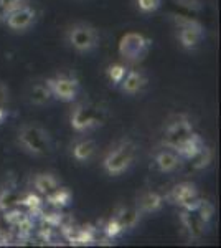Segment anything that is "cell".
<instances>
[{"mask_svg":"<svg viewBox=\"0 0 221 248\" xmlns=\"http://www.w3.org/2000/svg\"><path fill=\"white\" fill-rule=\"evenodd\" d=\"M122 225H120V222L118 218H112L109 220V222L106 223V229H104V232H106V235L109 238H114V237H118V235L122 232Z\"/></svg>","mask_w":221,"mask_h":248,"instance_id":"4316f807","label":"cell"},{"mask_svg":"<svg viewBox=\"0 0 221 248\" xmlns=\"http://www.w3.org/2000/svg\"><path fill=\"white\" fill-rule=\"evenodd\" d=\"M196 212H198V217L202 218L205 223H208L213 218V215H215V205L208 201H202Z\"/></svg>","mask_w":221,"mask_h":248,"instance_id":"484cf974","label":"cell"},{"mask_svg":"<svg viewBox=\"0 0 221 248\" xmlns=\"http://www.w3.org/2000/svg\"><path fill=\"white\" fill-rule=\"evenodd\" d=\"M46 85L50 88L51 96H55L59 101H73L78 96L79 91V83L74 78H68V77H56L46 79Z\"/></svg>","mask_w":221,"mask_h":248,"instance_id":"5b68a950","label":"cell"},{"mask_svg":"<svg viewBox=\"0 0 221 248\" xmlns=\"http://www.w3.org/2000/svg\"><path fill=\"white\" fill-rule=\"evenodd\" d=\"M180 220H182L185 229L188 230V233H190L193 238L202 237V235L205 233V222L198 217V214H196V212L185 210V212L180 214Z\"/></svg>","mask_w":221,"mask_h":248,"instance_id":"7c38bea8","label":"cell"},{"mask_svg":"<svg viewBox=\"0 0 221 248\" xmlns=\"http://www.w3.org/2000/svg\"><path fill=\"white\" fill-rule=\"evenodd\" d=\"M51 98V91L50 88H48V85L45 83V85H35L33 88H31L30 91V101L33 103V105H45V103H48V99Z\"/></svg>","mask_w":221,"mask_h":248,"instance_id":"d6986e66","label":"cell"},{"mask_svg":"<svg viewBox=\"0 0 221 248\" xmlns=\"http://www.w3.org/2000/svg\"><path fill=\"white\" fill-rule=\"evenodd\" d=\"M155 162L162 172H172L178 167L180 159H178V155L175 153H172V151H162V153L157 154Z\"/></svg>","mask_w":221,"mask_h":248,"instance_id":"5bb4252c","label":"cell"},{"mask_svg":"<svg viewBox=\"0 0 221 248\" xmlns=\"http://www.w3.org/2000/svg\"><path fill=\"white\" fill-rule=\"evenodd\" d=\"M94 153H96V142L91 141V139L79 141L73 147V155L78 159V161H88V159L92 157V154Z\"/></svg>","mask_w":221,"mask_h":248,"instance_id":"2e32d148","label":"cell"},{"mask_svg":"<svg viewBox=\"0 0 221 248\" xmlns=\"http://www.w3.org/2000/svg\"><path fill=\"white\" fill-rule=\"evenodd\" d=\"M162 203H163V199L160 197L159 194H155V192H147V194L140 199V209H142V212L152 214V212L160 210Z\"/></svg>","mask_w":221,"mask_h":248,"instance_id":"e0dca14e","label":"cell"},{"mask_svg":"<svg viewBox=\"0 0 221 248\" xmlns=\"http://www.w3.org/2000/svg\"><path fill=\"white\" fill-rule=\"evenodd\" d=\"M43 222H46L50 227H58L63 220V215L61 214H43Z\"/></svg>","mask_w":221,"mask_h":248,"instance_id":"f546056e","label":"cell"},{"mask_svg":"<svg viewBox=\"0 0 221 248\" xmlns=\"http://www.w3.org/2000/svg\"><path fill=\"white\" fill-rule=\"evenodd\" d=\"M162 0H137V5L139 9L146 14H150V12H155L160 7Z\"/></svg>","mask_w":221,"mask_h":248,"instance_id":"f1b7e54d","label":"cell"},{"mask_svg":"<svg viewBox=\"0 0 221 248\" xmlns=\"http://www.w3.org/2000/svg\"><path fill=\"white\" fill-rule=\"evenodd\" d=\"M3 119H5V111H3V108H0V124H2Z\"/></svg>","mask_w":221,"mask_h":248,"instance_id":"d6a6232c","label":"cell"},{"mask_svg":"<svg viewBox=\"0 0 221 248\" xmlns=\"http://www.w3.org/2000/svg\"><path fill=\"white\" fill-rule=\"evenodd\" d=\"M150 46H152V42L147 37H144V35L126 33L120 38L119 53H120V57H124L127 62L137 63V62H142V60L147 57Z\"/></svg>","mask_w":221,"mask_h":248,"instance_id":"7a4b0ae2","label":"cell"},{"mask_svg":"<svg viewBox=\"0 0 221 248\" xmlns=\"http://www.w3.org/2000/svg\"><path fill=\"white\" fill-rule=\"evenodd\" d=\"M18 195L10 189H2L0 190V210H7L12 205L18 203Z\"/></svg>","mask_w":221,"mask_h":248,"instance_id":"7402d4cb","label":"cell"},{"mask_svg":"<svg viewBox=\"0 0 221 248\" xmlns=\"http://www.w3.org/2000/svg\"><path fill=\"white\" fill-rule=\"evenodd\" d=\"M18 3H20V0H0V7L5 12H12V10L18 9L20 7Z\"/></svg>","mask_w":221,"mask_h":248,"instance_id":"1f68e13d","label":"cell"},{"mask_svg":"<svg viewBox=\"0 0 221 248\" xmlns=\"http://www.w3.org/2000/svg\"><path fill=\"white\" fill-rule=\"evenodd\" d=\"M18 141L30 154L42 155L50 149V138L48 133L38 126H25L18 134Z\"/></svg>","mask_w":221,"mask_h":248,"instance_id":"3957f363","label":"cell"},{"mask_svg":"<svg viewBox=\"0 0 221 248\" xmlns=\"http://www.w3.org/2000/svg\"><path fill=\"white\" fill-rule=\"evenodd\" d=\"M135 151H137V146L132 141H129V139L122 141L118 147H114V149L104 157V162H103L104 170L111 175H119V174H122V172H126L132 166V162H134Z\"/></svg>","mask_w":221,"mask_h":248,"instance_id":"6da1fadb","label":"cell"},{"mask_svg":"<svg viewBox=\"0 0 221 248\" xmlns=\"http://www.w3.org/2000/svg\"><path fill=\"white\" fill-rule=\"evenodd\" d=\"M120 83H122L124 93L135 94L147 85V77L142 71H129V73H126V77Z\"/></svg>","mask_w":221,"mask_h":248,"instance_id":"4fadbf2b","label":"cell"},{"mask_svg":"<svg viewBox=\"0 0 221 248\" xmlns=\"http://www.w3.org/2000/svg\"><path fill=\"white\" fill-rule=\"evenodd\" d=\"M168 199L174 203H177V205L183 207L185 210H190V212L198 210L200 203L203 201V199H200L195 184L192 182H182L178 186H175L172 189L170 195H168Z\"/></svg>","mask_w":221,"mask_h":248,"instance_id":"277c9868","label":"cell"},{"mask_svg":"<svg viewBox=\"0 0 221 248\" xmlns=\"http://www.w3.org/2000/svg\"><path fill=\"white\" fill-rule=\"evenodd\" d=\"M193 169H205V167H208L213 161V151L210 149V147H205L200 151L198 154L195 155L193 159Z\"/></svg>","mask_w":221,"mask_h":248,"instance_id":"44dd1931","label":"cell"},{"mask_svg":"<svg viewBox=\"0 0 221 248\" xmlns=\"http://www.w3.org/2000/svg\"><path fill=\"white\" fill-rule=\"evenodd\" d=\"M68 240L74 245H91L94 242V230L91 227H83L73 232V235H68Z\"/></svg>","mask_w":221,"mask_h":248,"instance_id":"ac0fdd59","label":"cell"},{"mask_svg":"<svg viewBox=\"0 0 221 248\" xmlns=\"http://www.w3.org/2000/svg\"><path fill=\"white\" fill-rule=\"evenodd\" d=\"M101 123V114H99V109L92 106H86V105H78L71 113V126L74 127L76 131H86L89 129L91 126Z\"/></svg>","mask_w":221,"mask_h":248,"instance_id":"52a82bcc","label":"cell"},{"mask_svg":"<svg viewBox=\"0 0 221 248\" xmlns=\"http://www.w3.org/2000/svg\"><path fill=\"white\" fill-rule=\"evenodd\" d=\"M203 146H205L203 139L200 138L198 134L192 133L182 144H180L178 147H177V151H178V155H182L183 159H188V161H192V159H193L195 155L203 149Z\"/></svg>","mask_w":221,"mask_h":248,"instance_id":"8fae6325","label":"cell"},{"mask_svg":"<svg viewBox=\"0 0 221 248\" xmlns=\"http://www.w3.org/2000/svg\"><path fill=\"white\" fill-rule=\"evenodd\" d=\"M18 203L20 205H25L30 209V212H40L42 210V199L35 194H28L25 197H20L18 199Z\"/></svg>","mask_w":221,"mask_h":248,"instance_id":"cb8c5ba5","label":"cell"},{"mask_svg":"<svg viewBox=\"0 0 221 248\" xmlns=\"http://www.w3.org/2000/svg\"><path fill=\"white\" fill-rule=\"evenodd\" d=\"M35 12L28 7H18V9L9 12V18H7V25L12 30H25L33 23Z\"/></svg>","mask_w":221,"mask_h":248,"instance_id":"30bf717a","label":"cell"},{"mask_svg":"<svg viewBox=\"0 0 221 248\" xmlns=\"http://www.w3.org/2000/svg\"><path fill=\"white\" fill-rule=\"evenodd\" d=\"M35 189H37L40 194H50V192H53L55 189H58L59 182L58 179L55 177L53 174H38L37 177H35Z\"/></svg>","mask_w":221,"mask_h":248,"instance_id":"9a60e30c","label":"cell"},{"mask_svg":"<svg viewBox=\"0 0 221 248\" xmlns=\"http://www.w3.org/2000/svg\"><path fill=\"white\" fill-rule=\"evenodd\" d=\"M70 43L78 51H91L98 45V33L89 25H76L70 30Z\"/></svg>","mask_w":221,"mask_h":248,"instance_id":"8992f818","label":"cell"},{"mask_svg":"<svg viewBox=\"0 0 221 248\" xmlns=\"http://www.w3.org/2000/svg\"><path fill=\"white\" fill-rule=\"evenodd\" d=\"M46 201L55 207H65L71 202V192L68 189H55L53 192L46 194Z\"/></svg>","mask_w":221,"mask_h":248,"instance_id":"ffe728a7","label":"cell"},{"mask_svg":"<svg viewBox=\"0 0 221 248\" xmlns=\"http://www.w3.org/2000/svg\"><path fill=\"white\" fill-rule=\"evenodd\" d=\"M126 66L120 65V63H116V65H111L107 68V77H109V79L114 85H119L124 79V77H126Z\"/></svg>","mask_w":221,"mask_h":248,"instance_id":"d4e9b609","label":"cell"},{"mask_svg":"<svg viewBox=\"0 0 221 248\" xmlns=\"http://www.w3.org/2000/svg\"><path fill=\"white\" fill-rule=\"evenodd\" d=\"M192 133H193L192 123L187 118H178L177 121L168 124L165 131V146L177 149Z\"/></svg>","mask_w":221,"mask_h":248,"instance_id":"ba28073f","label":"cell"},{"mask_svg":"<svg viewBox=\"0 0 221 248\" xmlns=\"http://www.w3.org/2000/svg\"><path fill=\"white\" fill-rule=\"evenodd\" d=\"M177 20L183 25L182 31H180V43H182V46L188 48V50L198 46V43L205 37L203 27L200 23H196L195 20H180V18Z\"/></svg>","mask_w":221,"mask_h":248,"instance_id":"9c48e42d","label":"cell"},{"mask_svg":"<svg viewBox=\"0 0 221 248\" xmlns=\"http://www.w3.org/2000/svg\"><path fill=\"white\" fill-rule=\"evenodd\" d=\"M178 5L185 7V9H190V10H200L202 9V3L198 0H177Z\"/></svg>","mask_w":221,"mask_h":248,"instance_id":"4dcf8cb0","label":"cell"},{"mask_svg":"<svg viewBox=\"0 0 221 248\" xmlns=\"http://www.w3.org/2000/svg\"><path fill=\"white\" fill-rule=\"evenodd\" d=\"M25 217H27V215L23 214L22 210H17V209H15V210L7 209V210H5V215H3V218H5L7 222L10 223V225H17L20 220H23Z\"/></svg>","mask_w":221,"mask_h":248,"instance_id":"83f0119b","label":"cell"},{"mask_svg":"<svg viewBox=\"0 0 221 248\" xmlns=\"http://www.w3.org/2000/svg\"><path fill=\"white\" fill-rule=\"evenodd\" d=\"M140 217L139 212L135 210H124L122 214L119 215L118 220L120 222V225H122V229H131V227H134L135 223H137V220Z\"/></svg>","mask_w":221,"mask_h":248,"instance_id":"603a6c76","label":"cell"}]
</instances>
